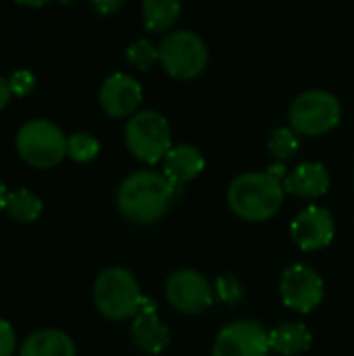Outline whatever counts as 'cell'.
Listing matches in <instances>:
<instances>
[{
    "instance_id": "cell-1",
    "label": "cell",
    "mask_w": 354,
    "mask_h": 356,
    "mask_svg": "<svg viewBox=\"0 0 354 356\" xmlns=\"http://www.w3.org/2000/svg\"><path fill=\"white\" fill-rule=\"evenodd\" d=\"M175 184L163 173L144 169L127 175L119 188L117 204L125 219L148 225L159 221L175 198Z\"/></svg>"
},
{
    "instance_id": "cell-2",
    "label": "cell",
    "mask_w": 354,
    "mask_h": 356,
    "mask_svg": "<svg viewBox=\"0 0 354 356\" xmlns=\"http://www.w3.org/2000/svg\"><path fill=\"white\" fill-rule=\"evenodd\" d=\"M284 181L269 171L242 173L230 184L227 202L232 211L244 221H267L284 202Z\"/></svg>"
},
{
    "instance_id": "cell-3",
    "label": "cell",
    "mask_w": 354,
    "mask_h": 356,
    "mask_svg": "<svg viewBox=\"0 0 354 356\" xmlns=\"http://www.w3.org/2000/svg\"><path fill=\"white\" fill-rule=\"evenodd\" d=\"M142 300L136 277L123 267H108L94 282V302L106 319L123 321L136 317Z\"/></svg>"
},
{
    "instance_id": "cell-4",
    "label": "cell",
    "mask_w": 354,
    "mask_h": 356,
    "mask_svg": "<svg viewBox=\"0 0 354 356\" xmlns=\"http://www.w3.org/2000/svg\"><path fill=\"white\" fill-rule=\"evenodd\" d=\"M15 146L19 156L35 169H50L67 156V136L48 119L25 121L17 131Z\"/></svg>"
},
{
    "instance_id": "cell-5",
    "label": "cell",
    "mask_w": 354,
    "mask_h": 356,
    "mask_svg": "<svg viewBox=\"0 0 354 356\" xmlns=\"http://www.w3.org/2000/svg\"><path fill=\"white\" fill-rule=\"evenodd\" d=\"M125 144L142 163L154 165L171 150L169 121L156 111H140L125 125Z\"/></svg>"
},
{
    "instance_id": "cell-6",
    "label": "cell",
    "mask_w": 354,
    "mask_h": 356,
    "mask_svg": "<svg viewBox=\"0 0 354 356\" xmlns=\"http://www.w3.org/2000/svg\"><path fill=\"white\" fill-rule=\"evenodd\" d=\"M159 60L175 79L198 77L209 60V50L202 38L190 29L171 31L159 44Z\"/></svg>"
},
{
    "instance_id": "cell-7",
    "label": "cell",
    "mask_w": 354,
    "mask_h": 356,
    "mask_svg": "<svg viewBox=\"0 0 354 356\" xmlns=\"http://www.w3.org/2000/svg\"><path fill=\"white\" fill-rule=\"evenodd\" d=\"M342 106L332 92L307 90L290 106V125L303 136H321L340 123Z\"/></svg>"
},
{
    "instance_id": "cell-8",
    "label": "cell",
    "mask_w": 354,
    "mask_h": 356,
    "mask_svg": "<svg viewBox=\"0 0 354 356\" xmlns=\"http://www.w3.org/2000/svg\"><path fill=\"white\" fill-rule=\"evenodd\" d=\"M165 292L169 302L186 315L204 313L215 300L213 286L202 273L194 269H177L175 273H171Z\"/></svg>"
},
{
    "instance_id": "cell-9",
    "label": "cell",
    "mask_w": 354,
    "mask_h": 356,
    "mask_svg": "<svg viewBox=\"0 0 354 356\" xmlns=\"http://www.w3.org/2000/svg\"><path fill=\"white\" fill-rule=\"evenodd\" d=\"M280 292L286 307L298 313H311L323 300V280L313 267L296 263L284 271Z\"/></svg>"
},
{
    "instance_id": "cell-10",
    "label": "cell",
    "mask_w": 354,
    "mask_h": 356,
    "mask_svg": "<svg viewBox=\"0 0 354 356\" xmlns=\"http://www.w3.org/2000/svg\"><path fill=\"white\" fill-rule=\"evenodd\" d=\"M269 334L257 321H236L225 325L213 346V356H267Z\"/></svg>"
},
{
    "instance_id": "cell-11",
    "label": "cell",
    "mask_w": 354,
    "mask_h": 356,
    "mask_svg": "<svg viewBox=\"0 0 354 356\" xmlns=\"http://www.w3.org/2000/svg\"><path fill=\"white\" fill-rule=\"evenodd\" d=\"M142 96V86L134 75L113 73L100 88V106L108 117H134Z\"/></svg>"
},
{
    "instance_id": "cell-12",
    "label": "cell",
    "mask_w": 354,
    "mask_h": 356,
    "mask_svg": "<svg viewBox=\"0 0 354 356\" xmlns=\"http://www.w3.org/2000/svg\"><path fill=\"white\" fill-rule=\"evenodd\" d=\"M290 234L298 248L319 250L330 246L334 240V219L328 209L307 207L294 217L290 225Z\"/></svg>"
},
{
    "instance_id": "cell-13",
    "label": "cell",
    "mask_w": 354,
    "mask_h": 356,
    "mask_svg": "<svg viewBox=\"0 0 354 356\" xmlns=\"http://www.w3.org/2000/svg\"><path fill=\"white\" fill-rule=\"evenodd\" d=\"M131 338L134 344L148 355H161L169 344V327L159 319L156 305L150 298L142 300V307L134 317Z\"/></svg>"
},
{
    "instance_id": "cell-14",
    "label": "cell",
    "mask_w": 354,
    "mask_h": 356,
    "mask_svg": "<svg viewBox=\"0 0 354 356\" xmlns=\"http://www.w3.org/2000/svg\"><path fill=\"white\" fill-rule=\"evenodd\" d=\"M284 190L294 196L317 198L330 190V173L321 163L305 161L284 177Z\"/></svg>"
},
{
    "instance_id": "cell-15",
    "label": "cell",
    "mask_w": 354,
    "mask_h": 356,
    "mask_svg": "<svg viewBox=\"0 0 354 356\" xmlns=\"http://www.w3.org/2000/svg\"><path fill=\"white\" fill-rule=\"evenodd\" d=\"M202 169H204V156L200 154V150L192 144H179L167 152L163 175L171 179L175 186H182L198 177Z\"/></svg>"
},
{
    "instance_id": "cell-16",
    "label": "cell",
    "mask_w": 354,
    "mask_h": 356,
    "mask_svg": "<svg viewBox=\"0 0 354 356\" xmlns=\"http://www.w3.org/2000/svg\"><path fill=\"white\" fill-rule=\"evenodd\" d=\"M75 344L69 338V334L46 327L33 332L23 344L19 356H75Z\"/></svg>"
},
{
    "instance_id": "cell-17",
    "label": "cell",
    "mask_w": 354,
    "mask_h": 356,
    "mask_svg": "<svg viewBox=\"0 0 354 356\" xmlns=\"http://www.w3.org/2000/svg\"><path fill=\"white\" fill-rule=\"evenodd\" d=\"M313 344V336L305 323H284L269 334V346L273 353L296 356L307 353Z\"/></svg>"
},
{
    "instance_id": "cell-18",
    "label": "cell",
    "mask_w": 354,
    "mask_h": 356,
    "mask_svg": "<svg viewBox=\"0 0 354 356\" xmlns=\"http://www.w3.org/2000/svg\"><path fill=\"white\" fill-rule=\"evenodd\" d=\"M182 13V4L177 0H146L142 4L144 25L148 31L163 33L173 27Z\"/></svg>"
},
{
    "instance_id": "cell-19",
    "label": "cell",
    "mask_w": 354,
    "mask_h": 356,
    "mask_svg": "<svg viewBox=\"0 0 354 356\" xmlns=\"http://www.w3.org/2000/svg\"><path fill=\"white\" fill-rule=\"evenodd\" d=\"M42 198L38 194H33L27 188H19L15 192H8L6 198V213L10 219L19 221V223H33L40 215H42Z\"/></svg>"
},
{
    "instance_id": "cell-20",
    "label": "cell",
    "mask_w": 354,
    "mask_h": 356,
    "mask_svg": "<svg viewBox=\"0 0 354 356\" xmlns=\"http://www.w3.org/2000/svg\"><path fill=\"white\" fill-rule=\"evenodd\" d=\"M98 152H100V142L92 134L77 131L67 138V154L77 163H88L96 159Z\"/></svg>"
},
{
    "instance_id": "cell-21",
    "label": "cell",
    "mask_w": 354,
    "mask_h": 356,
    "mask_svg": "<svg viewBox=\"0 0 354 356\" xmlns=\"http://www.w3.org/2000/svg\"><path fill=\"white\" fill-rule=\"evenodd\" d=\"M298 134L292 127H280L269 138V150L280 161L292 159L298 152Z\"/></svg>"
},
{
    "instance_id": "cell-22",
    "label": "cell",
    "mask_w": 354,
    "mask_h": 356,
    "mask_svg": "<svg viewBox=\"0 0 354 356\" xmlns=\"http://www.w3.org/2000/svg\"><path fill=\"white\" fill-rule=\"evenodd\" d=\"M125 58L131 65H136L138 69H148L154 60H159V48L152 46L148 40H138V42L127 46Z\"/></svg>"
},
{
    "instance_id": "cell-23",
    "label": "cell",
    "mask_w": 354,
    "mask_h": 356,
    "mask_svg": "<svg viewBox=\"0 0 354 356\" xmlns=\"http://www.w3.org/2000/svg\"><path fill=\"white\" fill-rule=\"evenodd\" d=\"M8 86L15 96H27L35 88V75L29 69H17L8 77Z\"/></svg>"
},
{
    "instance_id": "cell-24",
    "label": "cell",
    "mask_w": 354,
    "mask_h": 356,
    "mask_svg": "<svg viewBox=\"0 0 354 356\" xmlns=\"http://www.w3.org/2000/svg\"><path fill=\"white\" fill-rule=\"evenodd\" d=\"M217 296L221 300H225L227 305H234V302H240L242 300L244 290H242L240 282L234 275H225V277H219L217 280Z\"/></svg>"
},
{
    "instance_id": "cell-25",
    "label": "cell",
    "mask_w": 354,
    "mask_h": 356,
    "mask_svg": "<svg viewBox=\"0 0 354 356\" xmlns=\"http://www.w3.org/2000/svg\"><path fill=\"white\" fill-rule=\"evenodd\" d=\"M15 346H17V338L13 325L6 319H0V356L13 355Z\"/></svg>"
},
{
    "instance_id": "cell-26",
    "label": "cell",
    "mask_w": 354,
    "mask_h": 356,
    "mask_svg": "<svg viewBox=\"0 0 354 356\" xmlns=\"http://www.w3.org/2000/svg\"><path fill=\"white\" fill-rule=\"evenodd\" d=\"M92 6L100 13V15H108V13H115V10H119L121 6H123V2H119V0H111V2H92Z\"/></svg>"
},
{
    "instance_id": "cell-27",
    "label": "cell",
    "mask_w": 354,
    "mask_h": 356,
    "mask_svg": "<svg viewBox=\"0 0 354 356\" xmlns=\"http://www.w3.org/2000/svg\"><path fill=\"white\" fill-rule=\"evenodd\" d=\"M10 86H8V79L6 77H2L0 75V111L8 104V100H10Z\"/></svg>"
},
{
    "instance_id": "cell-28",
    "label": "cell",
    "mask_w": 354,
    "mask_h": 356,
    "mask_svg": "<svg viewBox=\"0 0 354 356\" xmlns=\"http://www.w3.org/2000/svg\"><path fill=\"white\" fill-rule=\"evenodd\" d=\"M6 198H8V192H6V188L0 184V211L6 209Z\"/></svg>"
}]
</instances>
